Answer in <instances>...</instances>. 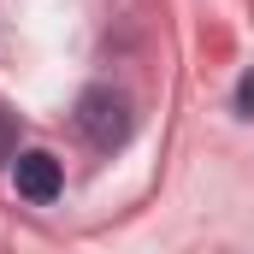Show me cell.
Here are the masks:
<instances>
[{
	"label": "cell",
	"mask_w": 254,
	"mask_h": 254,
	"mask_svg": "<svg viewBox=\"0 0 254 254\" xmlns=\"http://www.w3.org/2000/svg\"><path fill=\"white\" fill-rule=\"evenodd\" d=\"M12 184H18V195L24 201H54L60 195V184H65V172H60V160L54 154H42V148H30V154H18L12 160Z\"/></svg>",
	"instance_id": "2"
},
{
	"label": "cell",
	"mask_w": 254,
	"mask_h": 254,
	"mask_svg": "<svg viewBox=\"0 0 254 254\" xmlns=\"http://www.w3.org/2000/svg\"><path fill=\"white\" fill-rule=\"evenodd\" d=\"M77 130L95 142V148H119L130 142V101L113 95V89H89L77 101Z\"/></svg>",
	"instance_id": "1"
},
{
	"label": "cell",
	"mask_w": 254,
	"mask_h": 254,
	"mask_svg": "<svg viewBox=\"0 0 254 254\" xmlns=\"http://www.w3.org/2000/svg\"><path fill=\"white\" fill-rule=\"evenodd\" d=\"M18 160V130H12V119L0 113V166H12Z\"/></svg>",
	"instance_id": "3"
},
{
	"label": "cell",
	"mask_w": 254,
	"mask_h": 254,
	"mask_svg": "<svg viewBox=\"0 0 254 254\" xmlns=\"http://www.w3.org/2000/svg\"><path fill=\"white\" fill-rule=\"evenodd\" d=\"M237 107L254 119V77H243V83H237Z\"/></svg>",
	"instance_id": "4"
}]
</instances>
